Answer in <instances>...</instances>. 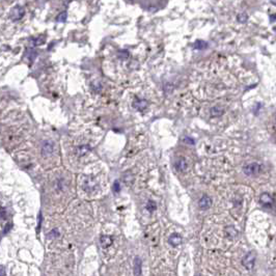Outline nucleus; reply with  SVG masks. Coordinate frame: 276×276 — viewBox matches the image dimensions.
Here are the masks:
<instances>
[{
  "label": "nucleus",
  "mask_w": 276,
  "mask_h": 276,
  "mask_svg": "<svg viewBox=\"0 0 276 276\" xmlns=\"http://www.w3.org/2000/svg\"><path fill=\"white\" fill-rule=\"evenodd\" d=\"M40 161L44 168L54 167L59 163L58 147L55 140L46 138L42 140L40 148Z\"/></svg>",
  "instance_id": "20e7f679"
},
{
  "label": "nucleus",
  "mask_w": 276,
  "mask_h": 276,
  "mask_svg": "<svg viewBox=\"0 0 276 276\" xmlns=\"http://www.w3.org/2000/svg\"><path fill=\"white\" fill-rule=\"evenodd\" d=\"M68 157L72 167H81L88 160V157L92 153V147L88 142L82 140H76L69 145L67 148Z\"/></svg>",
  "instance_id": "7ed1b4c3"
},
{
  "label": "nucleus",
  "mask_w": 276,
  "mask_h": 276,
  "mask_svg": "<svg viewBox=\"0 0 276 276\" xmlns=\"http://www.w3.org/2000/svg\"><path fill=\"white\" fill-rule=\"evenodd\" d=\"M141 259L138 256H136L134 259V268H133L135 276H141Z\"/></svg>",
  "instance_id": "f8f14e48"
},
{
  "label": "nucleus",
  "mask_w": 276,
  "mask_h": 276,
  "mask_svg": "<svg viewBox=\"0 0 276 276\" xmlns=\"http://www.w3.org/2000/svg\"><path fill=\"white\" fill-rule=\"evenodd\" d=\"M198 204H199V208H200V209L207 210V209H209V208L211 207V204H212V199H211L208 195H203V196L199 199Z\"/></svg>",
  "instance_id": "9d476101"
},
{
  "label": "nucleus",
  "mask_w": 276,
  "mask_h": 276,
  "mask_svg": "<svg viewBox=\"0 0 276 276\" xmlns=\"http://www.w3.org/2000/svg\"><path fill=\"white\" fill-rule=\"evenodd\" d=\"M222 113H223V108L220 106H214L212 107V109H211V114L213 116H220L222 115Z\"/></svg>",
  "instance_id": "2eb2a0df"
},
{
  "label": "nucleus",
  "mask_w": 276,
  "mask_h": 276,
  "mask_svg": "<svg viewBox=\"0 0 276 276\" xmlns=\"http://www.w3.org/2000/svg\"><path fill=\"white\" fill-rule=\"evenodd\" d=\"M100 242H101V245H102L103 248H107L112 244V238L108 235H103L102 237H101Z\"/></svg>",
  "instance_id": "ddd939ff"
},
{
  "label": "nucleus",
  "mask_w": 276,
  "mask_h": 276,
  "mask_svg": "<svg viewBox=\"0 0 276 276\" xmlns=\"http://www.w3.org/2000/svg\"><path fill=\"white\" fill-rule=\"evenodd\" d=\"M247 15L246 14H240L239 16H238V21L239 22H242V23H244V22H246L247 21Z\"/></svg>",
  "instance_id": "f3484780"
},
{
  "label": "nucleus",
  "mask_w": 276,
  "mask_h": 276,
  "mask_svg": "<svg viewBox=\"0 0 276 276\" xmlns=\"http://www.w3.org/2000/svg\"><path fill=\"white\" fill-rule=\"evenodd\" d=\"M255 263V254L253 252H249L242 259V264L245 266L246 269H252Z\"/></svg>",
  "instance_id": "0eeeda50"
},
{
  "label": "nucleus",
  "mask_w": 276,
  "mask_h": 276,
  "mask_svg": "<svg viewBox=\"0 0 276 276\" xmlns=\"http://www.w3.org/2000/svg\"><path fill=\"white\" fill-rule=\"evenodd\" d=\"M206 47H207V43H204L203 41H197L196 43L194 44V48H195V49L201 50V49H204Z\"/></svg>",
  "instance_id": "dca6fc26"
},
{
  "label": "nucleus",
  "mask_w": 276,
  "mask_h": 276,
  "mask_svg": "<svg viewBox=\"0 0 276 276\" xmlns=\"http://www.w3.org/2000/svg\"><path fill=\"white\" fill-rule=\"evenodd\" d=\"M145 209L148 211V213H154L156 210H157V203H156L155 200L153 199H148L145 203Z\"/></svg>",
  "instance_id": "4468645a"
},
{
  "label": "nucleus",
  "mask_w": 276,
  "mask_h": 276,
  "mask_svg": "<svg viewBox=\"0 0 276 276\" xmlns=\"http://www.w3.org/2000/svg\"><path fill=\"white\" fill-rule=\"evenodd\" d=\"M66 18H67V14L66 13H63V14H60V16L58 17V21H66Z\"/></svg>",
  "instance_id": "a211bd4d"
},
{
  "label": "nucleus",
  "mask_w": 276,
  "mask_h": 276,
  "mask_svg": "<svg viewBox=\"0 0 276 276\" xmlns=\"http://www.w3.org/2000/svg\"><path fill=\"white\" fill-rule=\"evenodd\" d=\"M259 169H261V166H259L258 163L247 164V165H245L244 168H243L245 174H247V176H254V174L258 173Z\"/></svg>",
  "instance_id": "423d86ee"
},
{
  "label": "nucleus",
  "mask_w": 276,
  "mask_h": 276,
  "mask_svg": "<svg viewBox=\"0 0 276 276\" xmlns=\"http://www.w3.org/2000/svg\"><path fill=\"white\" fill-rule=\"evenodd\" d=\"M182 241H183V239H182V236L180 235V233H173V235H170V237L168 238V242H169V244L171 246H173V247H176V246H178L182 243Z\"/></svg>",
  "instance_id": "1a4fd4ad"
},
{
  "label": "nucleus",
  "mask_w": 276,
  "mask_h": 276,
  "mask_svg": "<svg viewBox=\"0 0 276 276\" xmlns=\"http://www.w3.org/2000/svg\"><path fill=\"white\" fill-rule=\"evenodd\" d=\"M78 188L81 194L95 197L105 191L108 184L107 169L103 164H95L78 178Z\"/></svg>",
  "instance_id": "f257e3e1"
},
{
  "label": "nucleus",
  "mask_w": 276,
  "mask_h": 276,
  "mask_svg": "<svg viewBox=\"0 0 276 276\" xmlns=\"http://www.w3.org/2000/svg\"><path fill=\"white\" fill-rule=\"evenodd\" d=\"M259 200H261V203L264 204L265 207H271L272 204H273V198H272L269 193H263Z\"/></svg>",
  "instance_id": "9b49d317"
},
{
  "label": "nucleus",
  "mask_w": 276,
  "mask_h": 276,
  "mask_svg": "<svg viewBox=\"0 0 276 276\" xmlns=\"http://www.w3.org/2000/svg\"><path fill=\"white\" fill-rule=\"evenodd\" d=\"M47 184L50 193L56 196L66 195L72 191L74 178L73 174L64 168H56L48 174Z\"/></svg>",
  "instance_id": "f03ea898"
},
{
  "label": "nucleus",
  "mask_w": 276,
  "mask_h": 276,
  "mask_svg": "<svg viewBox=\"0 0 276 276\" xmlns=\"http://www.w3.org/2000/svg\"><path fill=\"white\" fill-rule=\"evenodd\" d=\"M272 3H273V4H275V5H276V2H272Z\"/></svg>",
  "instance_id": "6ab92c4d"
},
{
  "label": "nucleus",
  "mask_w": 276,
  "mask_h": 276,
  "mask_svg": "<svg viewBox=\"0 0 276 276\" xmlns=\"http://www.w3.org/2000/svg\"><path fill=\"white\" fill-rule=\"evenodd\" d=\"M173 167L178 174L187 173L191 167V162L188 154L184 152L177 153L173 159Z\"/></svg>",
  "instance_id": "39448f33"
},
{
  "label": "nucleus",
  "mask_w": 276,
  "mask_h": 276,
  "mask_svg": "<svg viewBox=\"0 0 276 276\" xmlns=\"http://www.w3.org/2000/svg\"><path fill=\"white\" fill-rule=\"evenodd\" d=\"M9 15H11V18L14 21L20 20V19L24 16V9H23V8H21V6H15V8L12 9V12Z\"/></svg>",
  "instance_id": "6e6552de"
}]
</instances>
